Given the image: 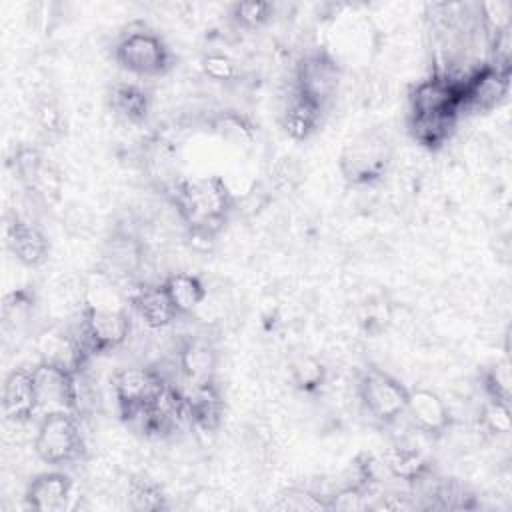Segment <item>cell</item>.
Here are the masks:
<instances>
[{
	"mask_svg": "<svg viewBox=\"0 0 512 512\" xmlns=\"http://www.w3.org/2000/svg\"><path fill=\"white\" fill-rule=\"evenodd\" d=\"M168 194L190 238L196 242H212L226 226L236 204L232 190L216 174L176 180Z\"/></svg>",
	"mask_w": 512,
	"mask_h": 512,
	"instance_id": "1",
	"label": "cell"
},
{
	"mask_svg": "<svg viewBox=\"0 0 512 512\" xmlns=\"http://www.w3.org/2000/svg\"><path fill=\"white\" fill-rule=\"evenodd\" d=\"M116 64L140 78H160L174 66V54L164 38L142 22L130 24L114 42Z\"/></svg>",
	"mask_w": 512,
	"mask_h": 512,
	"instance_id": "2",
	"label": "cell"
},
{
	"mask_svg": "<svg viewBox=\"0 0 512 512\" xmlns=\"http://www.w3.org/2000/svg\"><path fill=\"white\" fill-rule=\"evenodd\" d=\"M392 164V142L380 128L358 132L340 156L338 168L350 186H374L388 174Z\"/></svg>",
	"mask_w": 512,
	"mask_h": 512,
	"instance_id": "3",
	"label": "cell"
},
{
	"mask_svg": "<svg viewBox=\"0 0 512 512\" xmlns=\"http://www.w3.org/2000/svg\"><path fill=\"white\" fill-rule=\"evenodd\" d=\"M36 456L52 466L72 464L86 456V442L74 412H48L42 416L36 438Z\"/></svg>",
	"mask_w": 512,
	"mask_h": 512,
	"instance_id": "4",
	"label": "cell"
},
{
	"mask_svg": "<svg viewBox=\"0 0 512 512\" xmlns=\"http://www.w3.org/2000/svg\"><path fill=\"white\" fill-rule=\"evenodd\" d=\"M342 80V66L326 48L304 52L294 66L292 90L320 108H328Z\"/></svg>",
	"mask_w": 512,
	"mask_h": 512,
	"instance_id": "5",
	"label": "cell"
},
{
	"mask_svg": "<svg viewBox=\"0 0 512 512\" xmlns=\"http://www.w3.org/2000/svg\"><path fill=\"white\" fill-rule=\"evenodd\" d=\"M410 390L382 368L370 366L358 378V398L378 424H392L406 412Z\"/></svg>",
	"mask_w": 512,
	"mask_h": 512,
	"instance_id": "6",
	"label": "cell"
},
{
	"mask_svg": "<svg viewBox=\"0 0 512 512\" xmlns=\"http://www.w3.org/2000/svg\"><path fill=\"white\" fill-rule=\"evenodd\" d=\"M90 356H98L122 346L130 334V316L124 308H106L82 302L76 328Z\"/></svg>",
	"mask_w": 512,
	"mask_h": 512,
	"instance_id": "7",
	"label": "cell"
},
{
	"mask_svg": "<svg viewBox=\"0 0 512 512\" xmlns=\"http://www.w3.org/2000/svg\"><path fill=\"white\" fill-rule=\"evenodd\" d=\"M512 64L484 62L478 68L466 72L460 82L462 104L460 112L486 114L498 108L510 92Z\"/></svg>",
	"mask_w": 512,
	"mask_h": 512,
	"instance_id": "8",
	"label": "cell"
},
{
	"mask_svg": "<svg viewBox=\"0 0 512 512\" xmlns=\"http://www.w3.org/2000/svg\"><path fill=\"white\" fill-rule=\"evenodd\" d=\"M166 382L170 380L158 368L130 366L118 370L112 376V390L122 420L132 422L154 400Z\"/></svg>",
	"mask_w": 512,
	"mask_h": 512,
	"instance_id": "9",
	"label": "cell"
},
{
	"mask_svg": "<svg viewBox=\"0 0 512 512\" xmlns=\"http://www.w3.org/2000/svg\"><path fill=\"white\" fill-rule=\"evenodd\" d=\"M462 76L450 70H436L428 78L416 82L408 94L410 114H442L460 112Z\"/></svg>",
	"mask_w": 512,
	"mask_h": 512,
	"instance_id": "10",
	"label": "cell"
},
{
	"mask_svg": "<svg viewBox=\"0 0 512 512\" xmlns=\"http://www.w3.org/2000/svg\"><path fill=\"white\" fill-rule=\"evenodd\" d=\"M34 380L38 390L40 412H74L80 410L78 374L38 362L34 368ZM42 414V416H44Z\"/></svg>",
	"mask_w": 512,
	"mask_h": 512,
	"instance_id": "11",
	"label": "cell"
},
{
	"mask_svg": "<svg viewBox=\"0 0 512 512\" xmlns=\"http://www.w3.org/2000/svg\"><path fill=\"white\" fill-rule=\"evenodd\" d=\"M34 348L38 352V362L68 370L72 374H82V370L86 368L88 360L92 358L82 340L78 338L76 332H68L56 326L44 328L36 340H34Z\"/></svg>",
	"mask_w": 512,
	"mask_h": 512,
	"instance_id": "12",
	"label": "cell"
},
{
	"mask_svg": "<svg viewBox=\"0 0 512 512\" xmlns=\"http://www.w3.org/2000/svg\"><path fill=\"white\" fill-rule=\"evenodd\" d=\"M2 412L8 422L24 424L40 412L32 368H14L2 388Z\"/></svg>",
	"mask_w": 512,
	"mask_h": 512,
	"instance_id": "13",
	"label": "cell"
},
{
	"mask_svg": "<svg viewBox=\"0 0 512 512\" xmlns=\"http://www.w3.org/2000/svg\"><path fill=\"white\" fill-rule=\"evenodd\" d=\"M6 246L14 258L28 268L40 266L50 252L46 234L34 222L22 218L16 212L6 216Z\"/></svg>",
	"mask_w": 512,
	"mask_h": 512,
	"instance_id": "14",
	"label": "cell"
},
{
	"mask_svg": "<svg viewBox=\"0 0 512 512\" xmlns=\"http://www.w3.org/2000/svg\"><path fill=\"white\" fill-rule=\"evenodd\" d=\"M74 482L68 474L52 470L42 472L30 480L24 492L28 508L38 512H60L70 506Z\"/></svg>",
	"mask_w": 512,
	"mask_h": 512,
	"instance_id": "15",
	"label": "cell"
},
{
	"mask_svg": "<svg viewBox=\"0 0 512 512\" xmlns=\"http://www.w3.org/2000/svg\"><path fill=\"white\" fill-rule=\"evenodd\" d=\"M404 414H408L416 430L428 436H442L452 426V414L446 402L428 388L410 390Z\"/></svg>",
	"mask_w": 512,
	"mask_h": 512,
	"instance_id": "16",
	"label": "cell"
},
{
	"mask_svg": "<svg viewBox=\"0 0 512 512\" xmlns=\"http://www.w3.org/2000/svg\"><path fill=\"white\" fill-rule=\"evenodd\" d=\"M126 300L148 328H166L178 316L166 290L162 288V282L136 284L126 292Z\"/></svg>",
	"mask_w": 512,
	"mask_h": 512,
	"instance_id": "17",
	"label": "cell"
},
{
	"mask_svg": "<svg viewBox=\"0 0 512 512\" xmlns=\"http://www.w3.org/2000/svg\"><path fill=\"white\" fill-rule=\"evenodd\" d=\"M182 392L186 398L190 424H194L204 432H216L224 416V398L218 384L210 380L204 384L186 386V390Z\"/></svg>",
	"mask_w": 512,
	"mask_h": 512,
	"instance_id": "18",
	"label": "cell"
},
{
	"mask_svg": "<svg viewBox=\"0 0 512 512\" xmlns=\"http://www.w3.org/2000/svg\"><path fill=\"white\" fill-rule=\"evenodd\" d=\"M216 366H218V356L208 342L198 338L182 340L176 352V368L186 386L214 380Z\"/></svg>",
	"mask_w": 512,
	"mask_h": 512,
	"instance_id": "19",
	"label": "cell"
},
{
	"mask_svg": "<svg viewBox=\"0 0 512 512\" xmlns=\"http://www.w3.org/2000/svg\"><path fill=\"white\" fill-rule=\"evenodd\" d=\"M324 108L290 90L280 112V126L292 140H308L322 124Z\"/></svg>",
	"mask_w": 512,
	"mask_h": 512,
	"instance_id": "20",
	"label": "cell"
},
{
	"mask_svg": "<svg viewBox=\"0 0 512 512\" xmlns=\"http://www.w3.org/2000/svg\"><path fill=\"white\" fill-rule=\"evenodd\" d=\"M460 114L442 112V114H408V132L412 140L430 150H440L454 134Z\"/></svg>",
	"mask_w": 512,
	"mask_h": 512,
	"instance_id": "21",
	"label": "cell"
},
{
	"mask_svg": "<svg viewBox=\"0 0 512 512\" xmlns=\"http://www.w3.org/2000/svg\"><path fill=\"white\" fill-rule=\"evenodd\" d=\"M382 466L390 472V476L402 482H418L424 480L430 470V458L416 446L406 442H394L382 452Z\"/></svg>",
	"mask_w": 512,
	"mask_h": 512,
	"instance_id": "22",
	"label": "cell"
},
{
	"mask_svg": "<svg viewBox=\"0 0 512 512\" xmlns=\"http://www.w3.org/2000/svg\"><path fill=\"white\" fill-rule=\"evenodd\" d=\"M112 112L128 124H142L152 108L150 92L134 82H116L108 90Z\"/></svg>",
	"mask_w": 512,
	"mask_h": 512,
	"instance_id": "23",
	"label": "cell"
},
{
	"mask_svg": "<svg viewBox=\"0 0 512 512\" xmlns=\"http://www.w3.org/2000/svg\"><path fill=\"white\" fill-rule=\"evenodd\" d=\"M162 288L166 290L174 310L178 316L192 314L206 298L204 282L190 272H172L162 280Z\"/></svg>",
	"mask_w": 512,
	"mask_h": 512,
	"instance_id": "24",
	"label": "cell"
},
{
	"mask_svg": "<svg viewBox=\"0 0 512 512\" xmlns=\"http://www.w3.org/2000/svg\"><path fill=\"white\" fill-rule=\"evenodd\" d=\"M210 128L214 134H218L222 140H228L230 144L248 148L254 142L256 128L254 124L236 110H222L210 118Z\"/></svg>",
	"mask_w": 512,
	"mask_h": 512,
	"instance_id": "25",
	"label": "cell"
},
{
	"mask_svg": "<svg viewBox=\"0 0 512 512\" xmlns=\"http://www.w3.org/2000/svg\"><path fill=\"white\" fill-rule=\"evenodd\" d=\"M104 258L108 266L118 270L120 274H132L142 262V246L134 236L126 232H116L106 242Z\"/></svg>",
	"mask_w": 512,
	"mask_h": 512,
	"instance_id": "26",
	"label": "cell"
},
{
	"mask_svg": "<svg viewBox=\"0 0 512 512\" xmlns=\"http://www.w3.org/2000/svg\"><path fill=\"white\" fill-rule=\"evenodd\" d=\"M290 380L304 394L318 392L328 380V368L316 356H298L290 366Z\"/></svg>",
	"mask_w": 512,
	"mask_h": 512,
	"instance_id": "27",
	"label": "cell"
},
{
	"mask_svg": "<svg viewBox=\"0 0 512 512\" xmlns=\"http://www.w3.org/2000/svg\"><path fill=\"white\" fill-rule=\"evenodd\" d=\"M126 502L132 510L138 512H156L166 508V496L162 488L156 482L140 476H132L128 480Z\"/></svg>",
	"mask_w": 512,
	"mask_h": 512,
	"instance_id": "28",
	"label": "cell"
},
{
	"mask_svg": "<svg viewBox=\"0 0 512 512\" xmlns=\"http://www.w3.org/2000/svg\"><path fill=\"white\" fill-rule=\"evenodd\" d=\"M10 166L28 190H34L44 180V158L34 146H16L10 158Z\"/></svg>",
	"mask_w": 512,
	"mask_h": 512,
	"instance_id": "29",
	"label": "cell"
},
{
	"mask_svg": "<svg viewBox=\"0 0 512 512\" xmlns=\"http://www.w3.org/2000/svg\"><path fill=\"white\" fill-rule=\"evenodd\" d=\"M510 16H512V4L504 2V0L484 2V4L478 6L480 28H482V32L486 36L488 46L492 42H496L500 36L510 32V28H512Z\"/></svg>",
	"mask_w": 512,
	"mask_h": 512,
	"instance_id": "30",
	"label": "cell"
},
{
	"mask_svg": "<svg viewBox=\"0 0 512 512\" xmlns=\"http://www.w3.org/2000/svg\"><path fill=\"white\" fill-rule=\"evenodd\" d=\"M34 308V294L26 288H20L4 298L2 306V326L6 332L16 334L26 320L30 318V312Z\"/></svg>",
	"mask_w": 512,
	"mask_h": 512,
	"instance_id": "31",
	"label": "cell"
},
{
	"mask_svg": "<svg viewBox=\"0 0 512 512\" xmlns=\"http://www.w3.org/2000/svg\"><path fill=\"white\" fill-rule=\"evenodd\" d=\"M200 68L206 78H210L212 82H218V84H234L240 80L238 62L218 50L204 52L200 58Z\"/></svg>",
	"mask_w": 512,
	"mask_h": 512,
	"instance_id": "32",
	"label": "cell"
},
{
	"mask_svg": "<svg viewBox=\"0 0 512 512\" xmlns=\"http://www.w3.org/2000/svg\"><path fill=\"white\" fill-rule=\"evenodd\" d=\"M510 384H512V378H510L508 360L496 362L482 372V388H484L486 400L502 402L510 406V394H512Z\"/></svg>",
	"mask_w": 512,
	"mask_h": 512,
	"instance_id": "33",
	"label": "cell"
},
{
	"mask_svg": "<svg viewBox=\"0 0 512 512\" xmlns=\"http://www.w3.org/2000/svg\"><path fill=\"white\" fill-rule=\"evenodd\" d=\"M274 14L270 2H236L230 6V20L242 30L262 28Z\"/></svg>",
	"mask_w": 512,
	"mask_h": 512,
	"instance_id": "34",
	"label": "cell"
},
{
	"mask_svg": "<svg viewBox=\"0 0 512 512\" xmlns=\"http://www.w3.org/2000/svg\"><path fill=\"white\" fill-rule=\"evenodd\" d=\"M278 510H328L326 496L304 490V488H290L286 490L278 502L274 504Z\"/></svg>",
	"mask_w": 512,
	"mask_h": 512,
	"instance_id": "35",
	"label": "cell"
},
{
	"mask_svg": "<svg viewBox=\"0 0 512 512\" xmlns=\"http://www.w3.org/2000/svg\"><path fill=\"white\" fill-rule=\"evenodd\" d=\"M480 424L492 432V434H508L512 424H510V406L502 402H492L486 400L480 412Z\"/></svg>",
	"mask_w": 512,
	"mask_h": 512,
	"instance_id": "36",
	"label": "cell"
},
{
	"mask_svg": "<svg viewBox=\"0 0 512 512\" xmlns=\"http://www.w3.org/2000/svg\"><path fill=\"white\" fill-rule=\"evenodd\" d=\"M34 114H36V122H38L40 130L46 136H54V134L62 132V112L54 100L46 98V100L38 102Z\"/></svg>",
	"mask_w": 512,
	"mask_h": 512,
	"instance_id": "37",
	"label": "cell"
},
{
	"mask_svg": "<svg viewBox=\"0 0 512 512\" xmlns=\"http://www.w3.org/2000/svg\"><path fill=\"white\" fill-rule=\"evenodd\" d=\"M388 318H390V314L386 312L384 304H382V302H378V304L372 302V304L366 306V314H364L362 322H364L366 328L372 332V330H384Z\"/></svg>",
	"mask_w": 512,
	"mask_h": 512,
	"instance_id": "38",
	"label": "cell"
}]
</instances>
